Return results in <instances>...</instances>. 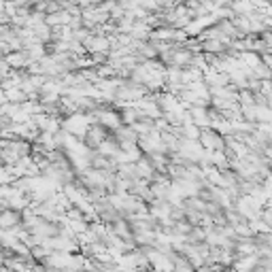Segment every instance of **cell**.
<instances>
[{"label":"cell","mask_w":272,"mask_h":272,"mask_svg":"<svg viewBox=\"0 0 272 272\" xmlns=\"http://www.w3.org/2000/svg\"><path fill=\"white\" fill-rule=\"evenodd\" d=\"M5 62L9 64V68H22L28 64V60H26L24 51H15V53H9Z\"/></svg>","instance_id":"cell-1"},{"label":"cell","mask_w":272,"mask_h":272,"mask_svg":"<svg viewBox=\"0 0 272 272\" xmlns=\"http://www.w3.org/2000/svg\"><path fill=\"white\" fill-rule=\"evenodd\" d=\"M19 221V215L13 210H7V213H0V228H13Z\"/></svg>","instance_id":"cell-2"},{"label":"cell","mask_w":272,"mask_h":272,"mask_svg":"<svg viewBox=\"0 0 272 272\" xmlns=\"http://www.w3.org/2000/svg\"><path fill=\"white\" fill-rule=\"evenodd\" d=\"M100 122H102L104 126H108V128H119V119L113 113H102L100 115Z\"/></svg>","instance_id":"cell-3"},{"label":"cell","mask_w":272,"mask_h":272,"mask_svg":"<svg viewBox=\"0 0 272 272\" xmlns=\"http://www.w3.org/2000/svg\"><path fill=\"white\" fill-rule=\"evenodd\" d=\"M9 181H11V173H9V168L0 166V183H9Z\"/></svg>","instance_id":"cell-4"}]
</instances>
